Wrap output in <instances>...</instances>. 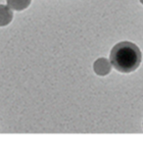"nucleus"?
I'll use <instances>...</instances> for the list:
<instances>
[{
    "mask_svg": "<svg viewBox=\"0 0 143 153\" xmlns=\"http://www.w3.org/2000/svg\"><path fill=\"white\" fill-rule=\"evenodd\" d=\"M142 61V54L136 44L121 41L114 45L110 52L112 67L120 73L128 74L137 70Z\"/></svg>",
    "mask_w": 143,
    "mask_h": 153,
    "instance_id": "obj_1",
    "label": "nucleus"
},
{
    "mask_svg": "<svg viewBox=\"0 0 143 153\" xmlns=\"http://www.w3.org/2000/svg\"><path fill=\"white\" fill-rule=\"evenodd\" d=\"M140 3H141V4L143 5V0H140Z\"/></svg>",
    "mask_w": 143,
    "mask_h": 153,
    "instance_id": "obj_5",
    "label": "nucleus"
},
{
    "mask_svg": "<svg viewBox=\"0 0 143 153\" xmlns=\"http://www.w3.org/2000/svg\"><path fill=\"white\" fill-rule=\"evenodd\" d=\"M6 3L13 11L21 12L30 5L31 0H6Z\"/></svg>",
    "mask_w": 143,
    "mask_h": 153,
    "instance_id": "obj_4",
    "label": "nucleus"
},
{
    "mask_svg": "<svg viewBox=\"0 0 143 153\" xmlns=\"http://www.w3.org/2000/svg\"><path fill=\"white\" fill-rule=\"evenodd\" d=\"M111 70H112V64L110 60L104 57L98 58L93 64V71L97 76H105L110 74Z\"/></svg>",
    "mask_w": 143,
    "mask_h": 153,
    "instance_id": "obj_2",
    "label": "nucleus"
},
{
    "mask_svg": "<svg viewBox=\"0 0 143 153\" xmlns=\"http://www.w3.org/2000/svg\"><path fill=\"white\" fill-rule=\"evenodd\" d=\"M13 10L8 5H0V27L8 26L13 20Z\"/></svg>",
    "mask_w": 143,
    "mask_h": 153,
    "instance_id": "obj_3",
    "label": "nucleus"
}]
</instances>
